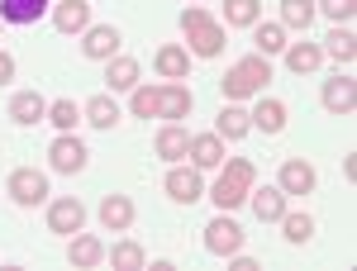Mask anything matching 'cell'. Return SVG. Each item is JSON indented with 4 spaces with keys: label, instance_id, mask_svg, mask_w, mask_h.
Wrapping results in <instances>:
<instances>
[{
    "label": "cell",
    "instance_id": "ffe728a7",
    "mask_svg": "<svg viewBox=\"0 0 357 271\" xmlns=\"http://www.w3.org/2000/svg\"><path fill=\"white\" fill-rule=\"evenodd\" d=\"M100 224H105L110 233H124V229L134 224V200H129V195H105V200H100Z\"/></svg>",
    "mask_w": 357,
    "mask_h": 271
},
{
    "label": "cell",
    "instance_id": "d6a6232c",
    "mask_svg": "<svg viewBox=\"0 0 357 271\" xmlns=\"http://www.w3.org/2000/svg\"><path fill=\"white\" fill-rule=\"evenodd\" d=\"M77 119H82V109H77V100H67V95L48 105V124H53L57 134H72V129H77Z\"/></svg>",
    "mask_w": 357,
    "mask_h": 271
},
{
    "label": "cell",
    "instance_id": "d590c367",
    "mask_svg": "<svg viewBox=\"0 0 357 271\" xmlns=\"http://www.w3.org/2000/svg\"><path fill=\"white\" fill-rule=\"evenodd\" d=\"M5 82H15V57L10 53H0V86Z\"/></svg>",
    "mask_w": 357,
    "mask_h": 271
},
{
    "label": "cell",
    "instance_id": "7c38bea8",
    "mask_svg": "<svg viewBox=\"0 0 357 271\" xmlns=\"http://www.w3.org/2000/svg\"><path fill=\"white\" fill-rule=\"evenodd\" d=\"M53 29L57 33H86L91 29V5L86 0H53Z\"/></svg>",
    "mask_w": 357,
    "mask_h": 271
},
{
    "label": "cell",
    "instance_id": "f546056e",
    "mask_svg": "<svg viewBox=\"0 0 357 271\" xmlns=\"http://www.w3.org/2000/svg\"><path fill=\"white\" fill-rule=\"evenodd\" d=\"M281 29H310L314 24V0H281V20H276Z\"/></svg>",
    "mask_w": 357,
    "mask_h": 271
},
{
    "label": "cell",
    "instance_id": "44dd1931",
    "mask_svg": "<svg viewBox=\"0 0 357 271\" xmlns=\"http://www.w3.org/2000/svg\"><path fill=\"white\" fill-rule=\"evenodd\" d=\"M10 119H15V124H38V119H48V100H43L38 91H20V95L10 100Z\"/></svg>",
    "mask_w": 357,
    "mask_h": 271
},
{
    "label": "cell",
    "instance_id": "8992f818",
    "mask_svg": "<svg viewBox=\"0 0 357 271\" xmlns=\"http://www.w3.org/2000/svg\"><path fill=\"white\" fill-rule=\"evenodd\" d=\"M162 190L176 200V205H195V200H205V181H200V167H181L172 162V171H167Z\"/></svg>",
    "mask_w": 357,
    "mask_h": 271
},
{
    "label": "cell",
    "instance_id": "277c9868",
    "mask_svg": "<svg viewBox=\"0 0 357 271\" xmlns=\"http://www.w3.org/2000/svg\"><path fill=\"white\" fill-rule=\"evenodd\" d=\"M243 224L229 215V210H220V215L205 224V252H215V257H234V252H243Z\"/></svg>",
    "mask_w": 357,
    "mask_h": 271
},
{
    "label": "cell",
    "instance_id": "d4e9b609",
    "mask_svg": "<svg viewBox=\"0 0 357 271\" xmlns=\"http://www.w3.org/2000/svg\"><path fill=\"white\" fill-rule=\"evenodd\" d=\"M105 86H110V95H114V91H134V86H138V62H134V57H124V53H114L110 67H105Z\"/></svg>",
    "mask_w": 357,
    "mask_h": 271
},
{
    "label": "cell",
    "instance_id": "30bf717a",
    "mask_svg": "<svg viewBox=\"0 0 357 271\" xmlns=\"http://www.w3.org/2000/svg\"><path fill=\"white\" fill-rule=\"evenodd\" d=\"M119 43H124V38H119L114 24H91L82 33V53L91 57V62H110V57L119 53Z\"/></svg>",
    "mask_w": 357,
    "mask_h": 271
},
{
    "label": "cell",
    "instance_id": "ac0fdd59",
    "mask_svg": "<svg viewBox=\"0 0 357 271\" xmlns=\"http://www.w3.org/2000/svg\"><path fill=\"white\" fill-rule=\"evenodd\" d=\"M153 67L162 72L167 82H186V77H191V53H186L181 43H167V48H158Z\"/></svg>",
    "mask_w": 357,
    "mask_h": 271
},
{
    "label": "cell",
    "instance_id": "5b68a950",
    "mask_svg": "<svg viewBox=\"0 0 357 271\" xmlns=\"http://www.w3.org/2000/svg\"><path fill=\"white\" fill-rule=\"evenodd\" d=\"M10 200L15 205H24V210H33V205H43L48 200V176L38 171V167H20V171H10Z\"/></svg>",
    "mask_w": 357,
    "mask_h": 271
},
{
    "label": "cell",
    "instance_id": "7a4b0ae2",
    "mask_svg": "<svg viewBox=\"0 0 357 271\" xmlns=\"http://www.w3.org/2000/svg\"><path fill=\"white\" fill-rule=\"evenodd\" d=\"M267 82H272V57L252 53V57H238V62L224 72L220 91H224V100H248V95H257Z\"/></svg>",
    "mask_w": 357,
    "mask_h": 271
},
{
    "label": "cell",
    "instance_id": "5bb4252c",
    "mask_svg": "<svg viewBox=\"0 0 357 271\" xmlns=\"http://www.w3.org/2000/svg\"><path fill=\"white\" fill-rule=\"evenodd\" d=\"M248 205H252V215L262 219V224H276V219L286 215V190L281 186H252L248 190Z\"/></svg>",
    "mask_w": 357,
    "mask_h": 271
},
{
    "label": "cell",
    "instance_id": "2e32d148",
    "mask_svg": "<svg viewBox=\"0 0 357 271\" xmlns=\"http://www.w3.org/2000/svg\"><path fill=\"white\" fill-rule=\"evenodd\" d=\"M67 262L77 271H91L105 262V243L100 238H91V233H72V243H67Z\"/></svg>",
    "mask_w": 357,
    "mask_h": 271
},
{
    "label": "cell",
    "instance_id": "74e56055",
    "mask_svg": "<svg viewBox=\"0 0 357 271\" xmlns=\"http://www.w3.org/2000/svg\"><path fill=\"white\" fill-rule=\"evenodd\" d=\"M191 5H200V0H191Z\"/></svg>",
    "mask_w": 357,
    "mask_h": 271
},
{
    "label": "cell",
    "instance_id": "1f68e13d",
    "mask_svg": "<svg viewBox=\"0 0 357 271\" xmlns=\"http://www.w3.org/2000/svg\"><path fill=\"white\" fill-rule=\"evenodd\" d=\"M105 257L114 262V271H138L143 262H148V257H143V247H138L134 238H124V243H114L110 252H105Z\"/></svg>",
    "mask_w": 357,
    "mask_h": 271
},
{
    "label": "cell",
    "instance_id": "9c48e42d",
    "mask_svg": "<svg viewBox=\"0 0 357 271\" xmlns=\"http://www.w3.org/2000/svg\"><path fill=\"white\" fill-rule=\"evenodd\" d=\"M48 229H53V233H67V238L82 233V229H86V205L77 200V195L53 200V205H48Z\"/></svg>",
    "mask_w": 357,
    "mask_h": 271
},
{
    "label": "cell",
    "instance_id": "836d02e7",
    "mask_svg": "<svg viewBox=\"0 0 357 271\" xmlns=\"http://www.w3.org/2000/svg\"><path fill=\"white\" fill-rule=\"evenodd\" d=\"M129 105H134L138 119H158V86H143V82H138V86H134V100H129Z\"/></svg>",
    "mask_w": 357,
    "mask_h": 271
},
{
    "label": "cell",
    "instance_id": "484cf974",
    "mask_svg": "<svg viewBox=\"0 0 357 271\" xmlns=\"http://www.w3.org/2000/svg\"><path fill=\"white\" fill-rule=\"evenodd\" d=\"M319 62H324V48H319V43H286V67H291L296 77H310Z\"/></svg>",
    "mask_w": 357,
    "mask_h": 271
},
{
    "label": "cell",
    "instance_id": "7402d4cb",
    "mask_svg": "<svg viewBox=\"0 0 357 271\" xmlns=\"http://www.w3.org/2000/svg\"><path fill=\"white\" fill-rule=\"evenodd\" d=\"M186 148H191V134H186L181 124H162V129H158V157H162V162H181Z\"/></svg>",
    "mask_w": 357,
    "mask_h": 271
},
{
    "label": "cell",
    "instance_id": "f1b7e54d",
    "mask_svg": "<svg viewBox=\"0 0 357 271\" xmlns=\"http://www.w3.org/2000/svg\"><path fill=\"white\" fill-rule=\"evenodd\" d=\"M262 20V0H224V24L229 29H252Z\"/></svg>",
    "mask_w": 357,
    "mask_h": 271
},
{
    "label": "cell",
    "instance_id": "83f0119b",
    "mask_svg": "<svg viewBox=\"0 0 357 271\" xmlns=\"http://www.w3.org/2000/svg\"><path fill=\"white\" fill-rule=\"evenodd\" d=\"M252 48H257L262 57L286 53V29H281V24H267V20H257V24H252Z\"/></svg>",
    "mask_w": 357,
    "mask_h": 271
},
{
    "label": "cell",
    "instance_id": "52a82bcc",
    "mask_svg": "<svg viewBox=\"0 0 357 271\" xmlns=\"http://www.w3.org/2000/svg\"><path fill=\"white\" fill-rule=\"evenodd\" d=\"M86 157H91V153H86V143L77 134H57L53 143H48V162H53V171H62V176H77L86 167Z\"/></svg>",
    "mask_w": 357,
    "mask_h": 271
},
{
    "label": "cell",
    "instance_id": "3957f363",
    "mask_svg": "<svg viewBox=\"0 0 357 271\" xmlns=\"http://www.w3.org/2000/svg\"><path fill=\"white\" fill-rule=\"evenodd\" d=\"M181 33L191 38V48H186V53H195V57H220L224 53V24H215L200 5L181 10Z\"/></svg>",
    "mask_w": 357,
    "mask_h": 271
},
{
    "label": "cell",
    "instance_id": "4316f807",
    "mask_svg": "<svg viewBox=\"0 0 357 271\" xmlns=\"http://www.w3.org/2000/svg\"><path fill=\"white\" fill-rule=\"evenodd\" d=\"M324 57H333L338 67H353V57H357V38H353V29H348V24H338L329 38H324Z\"/></svg>",
    "mask_w": 357,
    "mask_h": 271
},
{
    "label": "cell",
    "instance_id": "9a60e30c",
    "mask_svg": "<svg viewBox=\"0 0 357 271\" xmlns=\"http://www.w3.org/2000/svg\"><path fill=\"white\" fill-rule=\"evenodd\" d=\"M186 157H191V167H200V171H215V167L224 162V138L220 134H191Z\"/></svg>",
    "mask_w": 357,
    "mask_h": 271
},
{
    "label": "cell",
    "instance_id": "e575fe53",
    "mask_svg": "<svg viewBox=\"0 0 357 271\" xmlns=\"http://www.w3.org/2000/svg\"><path fill=\"white\" fill-rule=\"evenodd\" d=\"M314 10H324L333 24H348L357 15V0H314Z\"/></svg>",
    "mask_w": 357,
    "mask_h": 271
},
{
    "label": "cell",
    "instance_id": "d6986e66",
    "mask_svg": "<svg viewBox=\"0 0 357 271\" xmlns=\"http://www.w3.org/2000/svg\"><path fill=\"white\" fill-rule=\"evenodd\" d=\"M215 134L229 138V143H238V138L252 134V119H248V109H238V100H229L220 109V119H215Z\"/></svg>",
    "mask_w": 357,
    "mask_h": 271
},
{
    "label": "cell",
    "instance_id": "603a6c76",
    "mask_svg": "<svg viewBox=\"0 0 357 271\" xmlns=\"http://www.w3.org/2000/svg\"><path fill=\"white\" fill-rule=\"evenodd\" d=\"M48 0H0V24H33L43 20Z\"/></svg>",
    "mask_w": 357,
    "mask_h": 271
},
{
    "label": "cell",
    "instance_id": "8d00e7d4",
    "mask_svg": "<svg viewBox=\"0 0 357 271\" xmlns=\"http://www.w3.org/2000/svg\"><path fill=\"white\" fill-rule=\"evenodd\" d=\"M229 262H234V271H257V262H252V257H243V252H234Z\"/></svg>",
    "mask_w": 357,
    "mask_h": 271
},
{
    "label": "cell",
    "instance_id": "ba28073f",
    "mask_svg": "<svg viewBox=\"0 0 357 271\" xmlns=\"http://www.w3.org/2000/svg\"><path fill=\"white\" fill-rule=\"evenodd\" d=\"M191 105H195L191 86H181V82L158 86V119H167V124H181V119L191 114Z\"/></svg>",
    "mask_w": 357,
    "mask_h": 271
},
{
    "label": "cell",
    "instance_id": "4fadbf2b",
    "mask_svg": "<svg viewBox=\"0 0 357 271\" xmlns=\"http://www.w3.org/2000/svg\"><path fill=\"white\" fill-rule=\"evenodd\" d=\"M324 109L329 114H353V105H357V82L348 77V72H338L333 82H324Z\"/></svg>",
    "mask_w": 357,
    "mask_h": 271
},
{
    "label": "cell",
    "instance_id": "6da1fadb",
    "mask_svg": "<svg viewBox=\"0 0 357 271\" xmlns=\"http://www.w3.org/2000/svg\"><path fill=\"white\" fill-rule=\"evenodd\" d=\"M220 176H215V190H210V200L220 205V210H238V205H248V190L257 186V167L248 162V157H229V162L215 167Z\"/></svg>",
    "mask_w": 357,
    "mask_h": 271
},
{
    "label": "cell",
    "instance_id": "e0dca14e",
    "mask_svg": "<svg viewBox=\"0 0 357 271\" xmlns=\"http://www.w3.org/2000/svg\"><path fill=\"white\" fill-rule=\"evenodd\" d=\"M82 119L91 129H114V124H119V100H114L110 91H100V95H91L82 105Z\"/></svg>",
    "mask_w": 357,
    "mask_h": 271
},
{
    "label": "cell",
    "instance_id": "4dcf8cb0",
    "mask_svg": "<svg viewBox=\"0 0 357 271\" xmlns=\"http://www.w3.org/2000/svg\"><path fill=\"white\" fill-rule=\"evenodd\" d=\"M276 224H281V229H286V243H310V238H314V219L305 215V210H286V215L276 219Z\"/></svg>",
    "mask_w": 357,
    "mask_h": 271
},
{
    "label": "cell",
    "instance_id": "cb8c5ba5",
    "mask_svg": "<svg viewBox=\"0 0 357 271\" xmlns=\"http://www.w3.org/2000/svg\"><path fill=\"white\" fill-rule=\"evenodd\" d=\"M248 119H252V129H262V134H281V129H286V105L272 100V95H262Z\"/></svg>",
    "mask_w": 357,
    "mask_h": 271
},
{
    "label": "cell",
    "instance_id": "8fae6325",
    "mask_svg": "<svg viewBox=\"0 0 357 271\" xmlns=\"http://www.w3.org/2000/svg\"><path fill=\"white\" fill-rule=\"evenodd\" d=\"M314 181H319V176H314V167L305 162V157H286V162H281V176H276V186L286 190V195H310Z\"/></svg>",
    "mask_w": 357,
    "mask_h": 271
}]
</instances>
